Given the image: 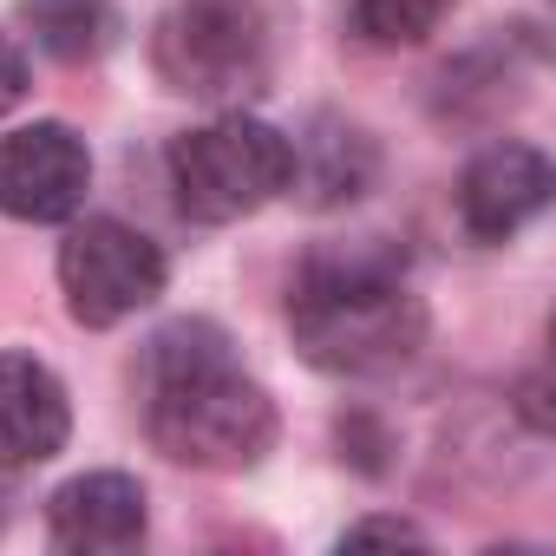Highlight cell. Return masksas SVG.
Listing matches in <instances>:
<instances>
[{
  "label": "cell",
  "mask_w": 556,
  "mask_h": 556,
  "mask_svg": "<svg viewBox=\"0 0 556 556\" xmlns=\"http://www.w3.org/2000/svg\"><path fill=\"white\" fill-rule=\"evenodd\" d=\"M144 432L190 471H249L275 445V400L236 367L216 321H170L138 361Z\"/></svg>",
  "instance_id": "1"
},
{
  "label": "cell",
  "mask_w": 556,
  "mask_h": 556,
  "mask_svg": "<svg viewBox=\"0 0 556 556\" xmlns=\"http://www.w3.org/2000/svg\"><path fill=\"white\" fill-rule=\"evenodd\" d=\"M289 334L308 367L334 380H380L426 348V302L374 242L315 249L289 289Z\"/></svg>",
  "instance_id": "2"
},
{
  "label": "cell",
  "mask_w": 556,
  "mask_h": 556,
  "mask_svg": "<svg viewBox=\"0 0 556 556\" xmlns=\"http://www.w3.org/2000/svg\"><path fill=\"white\" fill-rule=\"evenodd\" d=\"M289 53V0H177L151 34V66L203 105L262 99Z\"/></svg>",
  "instance_id": "3"
},
{
  "label": "cell",
  "mask_w": 556,
  "mask_h": 556,
  "mask_svg": "<svg viewBox=\"0 0 556 556\" xmlns=\"http://www.w3.org/2000/svg\"><path fill=\"white\" fill-rule=\"evenodd\" d=\"M164 164L190 223H242L295 190V144L249 112H216L210 125L184 131Z\"/></svg>",
  "instance_id": "4"
},
{
  "label": "cell",
  "mask_w": 556,
  "mask_h": 556,
  "mask_svg": "<svg viewBox=\"0 0 556 556\" xmlns=\"http://www.w3.org/2000/svg\"><path fill=\"white\" fill-rule=\"evenodd\" d=\"M164 282H170L164 249L118 216H86L60 242V289H66V308L79 328L131 321L138 308H151L164 295Z\"/></svg>",
  "instance_id": "5"
},
{
  "label": "cell",
  "mask_w": 556,
  "mask_h": 556,
  "mask_svg": "<svg viewBox=\"0 0 556 556\" xmlns=\"http://www.w3.org/2000/svg\"><path fill=\"white\" fill-rule=\"evenodd\" d=\"M92 190V151L73 125L40 118L0 138V210L14 223H66Z\"/></svg>",
  "instance_id": "6"
},
{
  "label": "cell",
  "mask_w": 556,
  "mask_h": 556,
  "mask_svg": "<svg viewBox=\"0 0 556 556\" xmlns=\"http://www.w3.org/2000/svg\"><path fill=\"white\" fill-rule=\"evenodd\" d=\"M556 203V157L536 144H484L458 177V223L471 242H510Z\"/></svg>",
  "instance_id": "7"
},
{
  "label": "cell",
  "mask_w": 556,
  "mask_h": 556,
  "mask_svg": "<svg viewBox=\"0 0 556 556\" xmlns=\"http://www.w3.org/2000/svg\"><path fill=\"white\" fill-rule=\"evenodd\" d=\"M73 439L66 387L34 354H0V471H27L60 458Z\"/></svg>",
  "instance_id": "8"
},
{
  "label": "cell",
  "mask_w": 556,
  "mask_h": 556,
  "mask_svg": "<svg viewBox=\"0 0 556 556\" xmlns=\"http://www.w3.org/2000/svg\"><path fill=\"white\" fill-rule=\"evenodd\" d=\"M144 484L125 478V471H86L73 484L53 491L47 504V530L60 549H79V556H118V549H138L144 543Z\"/></svg>",
  "instance_id": "9"
},
{
  "label": "cell",
  "mask_w": 556,
  "mask_h": 556,
  "mask_svg": "<svg viewBox=\"0 0 556 556\" xmlns=\"http://www.w3.org/2000/svg\"><path fill=\"white\" fill-rule=\"evenodd\" d=\"M374 170H380L374 138L354 131V125H341V118H315L308 138L295 144V190H302L308 210H341V203H354V197L374 184Z\"/></svg>",
  "instance_id": "10"
},
{
  "label": "cell",
  "mask_w": 556,
  "mask_h": 556,
  "mask_svg": "<svg viewBox=\"0 0 556 556\" xmlns=\"http://www.w3.org/2000/svg\"><path fill=\"white\" fill-rule=\"evenodd\" d=\"M21 21L34 27V40L66 60V66H86L99 60L112 40H118V14L112 0H21Z\"/></svg>",
  "instance_id": "11"
},
{
  "label": "cell",
  "mask_w": 556,
  "mask_h": 556,
  "mask_svg": "<svg viewBox=\"0 0 556 556\" xmlns=\"http://www.w3.org/2000/svg\"><path fill=\"white\" fill-rule=\"evenodd\" d=\"M452 0H354V34L367 47H419L439 34Z\"/></svg>",
  "instance_id": "12"
},
{
  "label": "cell",
  "mask_w": 556,
  "mask_h": 556,
  "mask_svg": "<svg viewBox=\"0 0 556 556\" xmlns=\"http://www.w3.org/2000/svg\"><path fill=\"white\" fill-rule=\"evenodd\" d=\"M510 406H517V419H523L530 432L556 439V361H549V367H536V374H523Z\"/></svg>",
  "instance_id": "13"
},
{
  "label": "cell",
  "mask_w": 556,
  "mask_h": 556,
  "mask_svg": "<svg viewBox=\"0 0 556 556\" xmlns=\"http://www.w3.org/2000/svg\"><path fill=\"white\" fill-rule=\"evenodd\" d=\"M341 543H426V530L406 517H367V523H348Z\"/></svg>",
  "instance_id": "14"
},
{
  "label": "cell",
  "mask_w": 556,
  "mask_h": 556,
  "mask_svg": "<svg viewBox=\"0 0 556 556\" xmlns=\"http://www.w3.org/2000/svg\"><path fill=\"white\" fill-rule=\"evenodd\" d=\"M27 99V60H21V47L0 34V112H14Z\"/></svg>",
  "instance_id": "15"
},
{
  "label": "cell",
  "mask_w": 556,
  "mask_h": 556,
  "mask_svg": "<svg viewBox=\"0 0 556 556\" xmlns=\"http://www.w3.org/2000/svg\"><path fill=\"white\" fill-rule=\"evenodd\" d=\"M549 354H556V321H549Z\"/></svg>",
  "instance_id": "16"
}]
</instances>
